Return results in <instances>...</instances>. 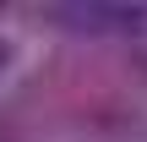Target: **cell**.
Returning <instances> with one entry per match:
<instances>
[{"mask_svg": "<svg viewBox=\"0 0 147 142\" xmlns=\"http://www.w3.org/2000/svg\"><path fill=\"white\" fill-rule=\"evenodd\" d=\"M60 22H76V33H142L147 5H55Z\"/></svg>", "mask_w": 147, "mask_h": 142, "instance_id": "6da1fadb", "label": "cell"}]
</instances>
